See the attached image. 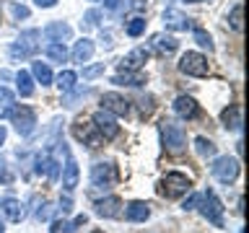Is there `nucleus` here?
<instances>
[{"instance_id":"15","label":"nucleus","mask_w":249,"mask_h":233,"mask_svg":"<svg viewBox=\"0 0 249 233\" xmlns=\"http://www.w3.org/2000/svg\"><path fill=\"white\" fill-rule=\"evenodd\" d=\"M163 23H166V29H171V31H187L192 26V21L187 18L182 11H177V8H166V11H163Z\"/></svg>"},{"instance_id":"35","label":"nucleus","mask_w":249,"mask_h":233,"mask_svg":"<svg viewBox=\"0 0 249 233\" xmlns=\"http://www.w3.org/2000/svg\"><path fill=\"white\" fill-rule=\"evenodd\" d=\"M73 91H75V88H73ZM89 93H91L89 88H86V91H75L73 96H68L65 101H62V104H65V106H75V101H81L83 96H89Z\"/></svg>"},{"instance_id":"40","label":"nucleus","mask_w":249,"mask_h":233,"mask_svg":"<svg viewBox=\"0 0 249 233\" xmlns=\"http://www.w3.org/2000/svg\"><path fill=\"white\" fill-rule=\"evenodd\" d=\"M197 202H200V194H190V197L182 202V210H195V207H197Z\"/></svg>"},{"instance_id":"42","label":"nucleus","mask_w":249,"mask_h":233,"mask_svg":"<svg viewBox=\"0 0 249 233\" xmlns=\"http://www.w3.org/2000/svg\"><path fill=\"white\" fill-rule=\"evenodd\" d=\"M57 210H60L62 215H65V213H70V210H73V202H70V197H62V200H60V207H57Z\"/></svg>"},{"instance_id":"24","label":"nucleus","mask_w":249,"mask_h":233,"mask_svg":"<svg viewBox=\"0 0 249 233\" xmlns=\"http://www.w3.org/2000/svg\"><path fill=\"white\" fill-rule=\"evenodd\" d=\"M16 88H18V93L23 99H29L31 93H34V81H31V75L26 73V70L16 73Z\"/></svg>"},{"instance_id":"45","label":"nucleus","mask_w":249,"mask_h":233,"mask_svg":"<svg viewBox=\"0 0 249 233\" xmlns=\"http://www.w3.org/2000/svg\"><path fill=\"white\" fill-rule=\"evenodd\" d=\"M13 106H0V119H5V116H11Z\"/></svg>"},{"instance_id":"34","label":"nucleus","mask_w":249,"mask_h":233,"mask_svg":"<svg viewBox=\"0 0 249 233\" xmlns=\"http://www.w3.org/2000/svg\"><path fill=\"white\" fill-rule=\"evenodd\" d=\"M138 104H140V112H143L145 116L151 114V112H153V106H156V104H153V96H140Z\"/></svg>"},{"instance_id":"11","label":"nucleus","mask_w":249,"mask_h":233,"mask_svg":"<svg viewBox=\"0 0 249 233\" xmlns=\"http://www.w3.org/2000/svg\"><path fill=\"white\" fill-rule=\"evenodd\" d=\"M101 109L109 112L112 116H127L130 114V101L120 96V93H104L101 96Z\"/></svg>"},{"instance_id":"39","label":"nucleus","mask_w":249,"mask_h":233,"mask_svg":"<svg viewBox=\"0 0 249 233\" xmlns=\"http://www.w3.org/2000/svg\"><path fill=\"white\" fill-rule=\"evenodd\" d=\"M52 210H54V207H52V205H47V202H44V205L36 210V220H50Z\"/></svg>"},{"instance_id":"47","label":"nucleus","mask_w":249,"mask_h":233,"mask_svg":"<svg viewBox=\"0 0 249 233\" xmlns=\"http://www.w3.org/2000/svg\"><path fill=\"white\" fill-rule=\"evenodd\" d=\"M0 233H5V223L3 220H0Z\"/></svg>"},{"instance_id":"26","label":"nucleus","mask_w":249,"mask_h":233,"mask_svg":"<svg viewBox=\"0 0 249 233\" xmlns=\"http://www.w3.org/2000/svg\"><path fill=\"white\" fill-rule=\"evenodd\" d=\"M31 75H34L42 85H50L52 83V70L47 67L44 62H34V65H31Z\"/></svg>"},{"instance_id":"12","label":"nucleus","mask_w":249,"mask_h":233,"mask_svg":"<svg viewBox=\"0 0 249 233\" xmlns=\"http://www.w3.org/2000/svg\"><path fill=\"white\" fill-rule=\"evenodd\" d=\"M148 57H151V52H148L145 47H138V50L127 52L120 60V73H135V70H140L148 62Z\"/></svg>"},{"instance_id":"6","label":"nucleus","mask_w":249,"mask_h":233,"mask_svg":"<svg viewBox=\"0 0 249 233\" xmlns=\"http://www.w3.org/2000/svg\"><path fill=\"white\" fill-rule=\"evenodd\" d=\"M239 171H241L239 161H236V158H231V155H221V158H215V161H213V166H210V174H213L221 184L236 182Z\"/></svg>"},{"instance_id":"49","label":"nucleus","mask_w":249,"mask_h":233,"mask_svg":"<svg viewBox=\"0 0 249 233\" xmlns=\"http://www.w3.org/2000/svg\"><path fill=\"white\" fill-rule=\"evenodd\" d=\"M91 233H101V231H91Z\"/></svg>"},{"instance_id":"20","label":"nucleus","mask_w":249,"mask_h":233,"mask_svg":"<svg viewBox=\"0 0 249 233\" xmlns=\"http://www.w3.org/2000/svg\"><path fill=\"white\" fill-rule=\"evenodd\" d=\"M78 176H81V174H78V163L68 155V163H65V168H62V189L73 192L78 186Z\"/></svg>"},{"instance_id":"29","label":"nucleus","mask_w":249,"mask_h":233,"mask_svg":"<svg viewBox=\"0 0 249 233\" xmlns=\"http://www.w3.org/2000/svg\"><path fill=\"white\" fill-rule=\"evenodd\" d=\"M229 26L233 31H241L244 29V21H241V3H236L231 8V13H229Z\"/></svg>"},{"instance_id":"48","label":"nucleus","mask_w":249,"mask_h":233,"mask_svg":"<svg viewBox=\"0 0 249 233\" xmlns=\"http://www.w3.org/2000/svg\"><path fill=\"white\" fill-rule=\"evenodd\" d=\"M190 3H202V0H190Z\"/></svg>"},{"instance_id":"14","label":"nucleus","mask_w":249,"mask_h":233,"mask_svg":"<svg viewBox=\"0 0 249 233\" xmlns=\"http://www.w3.org/2000/svg\"><path fill=\"white\" fill-rule=\"evenodd\" d=\"M171 109H174V114L179 116V119H195V116L200 114V106L192 96H177Z\"/></svg>"},{"instance_id":"2","label":"nucleus","mask_w":249,"mask_h":233,"mask_svg":"<svg viewBox=\"0 0 249 233\" xmlns=\"http://www.w3.org/2000/svg\"><path fill=\"white\" fill-rule=\"evenodd\" d=\"M117 184V166L112 161H99L91 166V186L99 192H109Z\"/></svg>"},{"instance_id":"4","label":"nucleus","mask_w":249,"mask_h":233,"mask_svg":"<svg viewBox=\"0 0 249 233\" xmlns=\"http://www.w3.org/2000/svg\"><path fill=\"white\" fill-rule=\"evenodd\" d=\"M73 137L78 140V143H83L86 148H91V150H96V148L104 145V137L99 135L96 124H93V122H86L83 116L73 122Z\"/></svg>"},{"instance_id":"1","label":"nucleus","mask_w":249,"mask_h":233,"mask_svg":"<svg viewBox=\"0 0 249 233\" xmlns=\"http://www.w3.org/2000/svg\"><path fill=\"white\" fill-rule=\"evenodd\" d=\"M190 189H192V179L187 174H182V171H169V174L159 182V194L166 200H177V197H182V194H187Z\"/></svg>"},{"instance_id":"18","label":"nucleus","mask_w":249,"mask_h":233,"mask_svg":"<svg viewBox=\"0 0 249 233\" xmlns=\"http://www.w3.org/2000/svg\"><path fill=\"white\" fill-rule=\"evenodd\" d=\"M151 47L159 54H163V57H166V54H174L177 52V47H179V42L174 36H166V34H156L153 39H151Z\"/></svg>"},{"instance_id":"30","label":"nucleus","mask_w":249,"mask_h":233,"mask_svg":"<svg viewBox=\"0 0 249 233\" xmlns=\"http://www.w3.org/2000/svg\"><path fill=\"white\" fill-rule=\"evenodd\" d=\"M195 42H197L202 50L213 52V39H210V34H208L205 29H195Z\"/></svg>"},{"instance_id":"46","label":"nucleus","mask_w":249,"mask_h":233,"mask_svg":"<svg viewBox=\"0 0 249 233\" xmlns=\"http://www.w3.org/2000/svg\"><path fill=\"white\" fill-rule=\"evenodd\" d=\"M5 135H8V132H5V127H3V124H0V145L5 143Z\"/></svg>"},{"instance_id":"33","label":"nucleus","mask_w":249,"mask_h":233,"mask_svg":"<svg viewBox=\"0 0 249 233\" xmlns=\"http://www.w3.org/2000/svg\"><path fill=\"white\" fill-rule=\"evenodd\" d=\"M101 73H104V62H99V65H89V67H83V78H86V81H93V78H99Z\"/></svg>"},{"instance_id":"22","label":"nucleus","mask_w":249,"mask_h":233,"mask_svg":"<svg viewBox=\"0 0 249 233\" xmlns=\"http://www.w3.org/2000/svg\"><path fill=\"white\" fill-rule=\"evenodd\" d=\"M0 210H3V215H5L11 223H21L23 210H21V202H18V200H13V197L0 200Z\"/></svg>"},{"instance_id":"21","label":"nucleus","mask_w":249,"mask_h":233,"mask_svg":"<svg viewBox=\"0 0 249 233\" xmlns=\"http://www.w3.org/2000/svg\"><path fill=\"white\" fill-rule=\"evenodd\" d=\"M221 122L226 124V130H241V106L239 104H231V106H226L223 112H221Z\"/></svg>"},{"instance_id":"16","label":"nucleus","mask_w":249,"mask_h":233,"mask_svg":"<svg viewBox=\"0 0 249 233\" xmlns=\"http://www.w3.org/2000/svg\"><path fill=\"white\" fill-rule=\"evenodd\" d=\"M124 217H127L130 223H145L148 217H151V205H148V202H140V200L130 202L127 210H124Z\"/></svg>"},{"instance_id":"25","label":"nucleus","mask_w":249,"mask_h":233,"mask_svg":"<svg viewBox=\"0 0 249 233\" xmlns=\"http://www.w3.org/2000/svg\"><path fill=\"white\" fill-rule=\"evenodd\" d=\"M75 83H78V75L73 73V70H62V73L57 75V88L62 93H70L75 88Z\"/></svg>"},{"instance_id":"32","label":"nucleus","mask_w":249,"mask_h":233,"mask_svg":"<svg viewBox=\"0 0 249 233\" xmlns=\"http://www.w3.org/2000/svg\"><path fill=\"white\" fill-rule=\"evenodd\" d=\"M143 31H145V18H140V16L127 23V34H130V36H140Z\"/></svg>"},{"instance_id":"43","label":"nucleus","mask_w":249,"mask_h":233,"mask_svg":"<svg viewBox=\"0 0 249 233\" xmlns=\"http://www.w3.org/2000/svg\"><path fill=\"white\" fill-rule=\"evenodd\" d=\"M86 223H89V217H86V215H78L75 220L70 223V231H78V228H81V225H86Z\"/></svg>"},{"instance_id":"5","label":"nucleus","mask_w":249,"mask_h":233,"mask_svg":"<svg viewBox=\"0 0 249 233\" xmlns=\"http://www.w3.org/2000/svg\"><path fill=\"white\" fill-rule=\"evenodd\" d=\"M161 140H163V148H166L169 153H182L184 145H187L184 130L174 122H169V119L161 122Z\"/></svg>"},{"instance_id":"7","label":"nucleus","mask_w":249,"mask_h":233,"mask_svg":"<svg viewBox=\"0 0 249 233\" xmlns=\"http://www.w3.org/2000/svg\"><path fill=\"white\" fill-rule=\"evenodd\" d=\"M42 36L36 29H29V31H23V34L16 39V44H11V57L13 60H26L31 57L36 50H39V42L36 39Z\"/></svg>"},{"instance_id":"13","label":"nucleus","mask_w":249,"mask_h":233,"mask_svg":"<svg viewBox=\"0 0 249 233\" xmlns=\"http://www.w3.org/2000/svg\"><path fill=\"white\" fill-rule=\"evenodd\" d=\"M93 213L99 217H120L122 215V200L109 194V197H101L93 202Z\"/></svg>"},{"instance_id":"31","label":"nucleus","mask_w":249,"mask_h":233,"mask_svg":"<svg viewBox=\"0 0 249 233\" xmlns=\"http://www.w3.org/2000/svg\"><path fill=\"white\" fill-rule=\"evenodd\" d=\"M99 18H101V13L96 11V8H91V11L83 16L81 26H83V29H93V26H99Z\"/></svg>"},{"instance_id":"17","label":"nucleus","mask_w":249,"mask_h":233,"mask_svg":"<svg viewBox=\"0 0 249 233\" xmlns=\"http://www.w3.org/2000/svg\"><path fill=\"white\" fill-rule=\"evenodd\" d=\"M44 36L50 39V42H62V39L73 36V29H70L65 21H54V23H47L44 26Z\"/></svg>"},{"instance_id":"9","label":"nucleus","mask_w":249,"mask_h":233,"mask_svg":"<svg viewBox=\"0 0 249 233\" xmlns=\"http://www.w3.org/2000/svg\"><path fill=\"white\" fill-rule=\"evenodd\" d=\"M179 70L184 75H192V78H205L208 75V57H202L200 52H184L182 60H179Z\"/></svg>"},{"instance_id":"41","label":"nucleus","mask_w":249,"mask_h":233,"mask_svg":"<svg viewBox=\"0 0 249 233\" xmlns=\"http://www.w3.org/2000/svg\"><path fill=\"white\" fill-rule=\"evenodd\" d=\"M52 233H70V223L54 220V223H52Z\"/></svg>"},{"instance_id":"37","label":"nucleus","mask_w":249,"mask_h":233,"mask_svg":"<svg viewBox=\"0 0 249 233\" xmlns=\"http://www.w3.org/2000/svg\"><path fill=\"white\" fill-rule=\"evenodd\" d=\"M11 104H13V91L0 85V106H11Z\"/></svg>"},{"instance_id":"27","label":"nucleus","mask_w":249,"mask_h":233,"mask_svg":"<svg viewBox=\"0 0 249 233\" xmlns=\"http://www.w3.org/2000/svg\"><path fill=\"white\" fill-rule=\"evenodd\" d=\"M47 57L54 60V62H65V60H68V50H65V44H60V42L47 44Z\"/></svg>"},{"instance_id":"28","label":"nucleus","mask_w":249,"mask_h":233,"mask_svg":"<svg viewBox=\"0 0 249 233\" xmlns=\"http://www.w3.org/2000/svg\"><path fill=\"white\" fill-rule=\"evenodd\" d=\"M195 150H197L202 158H210V155H215V145H213V140H208V137H197L195 140Z\"/></svg>"},{"instance_id":"19","label":"nucleus","mask_w":249,"mask_h":233,"mask_svg":"<svg viewBox=\"0 0 249 233\" xmlns=\"http://www.w3.org/2000/svg\"><path fill=\"white\" fill-rule=\"evenodd\" d=\"M93 50H96L93 39H89V36L78 39L75 47H73V62H89V60H91V54H93Z\"/></svg>"},{"instance_id":"8","label":"nucleus","mask_w":249,"mask_h":233,"mask_svg":"<svg viewBox=\"0 0 249 233\" xmlns=\"http://www.w3.org/2000/svg\"><path fill=\"white\" fill-rule=\"evenodd\" d=\"M11 122H13V127L21 137H29L31 132L36 130V114H34V109H29V106H13Z\"/></svg>"},{"instance_id":"3","label":"nucleus","mask_w":249,"mask_h":233,"mask_svg":"<svg viewBox=\"0 0 249 233\" xmlns=\"http://www.w3.org/2000/svg\"><path fill=\"white\" fill-rule=\"evenodd\" d=\"M197 210H200V215L205 217L208 223H213L215 228H223V202L215 197L213 189H208V192L200 197Z\"/></svg>"},{"instance_id":"36","label":"nucleus","mask_w":249,"mask_h":233,"mask_svg":"<svg viewBox=\"0 0 249 233\" xmlns=\"http://www.w3.org/2000/svg\"><path fill=\"white\" fill-rule=\"evenodd\" d=\"M127 5H130L127 0H104L107 11H122V8H127Z\"/></svg>"},{"instance_id":"44","label":"nucleus","mask_w":249,"mask_h":233,"mask_svg":"<svg viewBox=\"0 0 249 233\" xmlns=\"http://www.w3.org/2000/svg\"><path fill=\"white\" fill-rule=\"evenodd\" d=\"M34 3H36L39 8H52L54 3H57V0H34Z\"/></svg>"},{"instance_id":"23","label":"nucleus","mask_w":249,"mask_h":233,"mask_svg":"<svg viewBox=\"0 0 249 233\" xmlns=\"http://www.w3.org/2000/svg\"><path fill=\"white\" fill-rule=\"evenodd\" d=\"M114 85H130V88H135V85H143L145 83V75L140 73V70H135V73H117L112 78Z\"/></svg>"},{"instance_id":"10","label":"nucleus","mask_w":249,"mask_h":233,"mask_svg":"<svg viewBox=\"0 0 249 233\" xmlns=\"http://www.w3.org/2000/svg\"><path fill=\"white\" fill-rule=\"evenodd\" d=\"M91 122L96 124L99 135L104 137V140H114L117 135H120V124H117V119L109 112H104V109H99V112L91 116Z\"/></svg>"},{"instance_id":"38","label":"nucleus","mask_w":249,"mask_h":233,"mask_svg":"<svg viewBox=\"0 0 249 233\" xmlns=\"http://www.w3.org/2000/svg\"><path fill=\"white\" fill-rule=\"evenodd\" d=\"M11 13L16 16V18H29V8L26 5H18V3L11 5Z\"/></svg>"}]
</instances>
